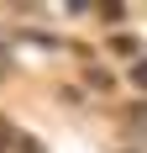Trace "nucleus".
I'll use <instances>...</instances> for the list:
<instances>
[{
	"label": "nucleus",
	"mask_w": 147,
	"mask_h": 153,
	"mask_svg": "<svg viewBox=\"0 0 147 153\" xmlns=\"http://www.w3.org/2000/svg\"><path fill=\"white\" fill-rule=\"evenodd\" d=\"M84 79L95 85V90H110V85H116V74H110V69H100V63H89V69H84Z\"/></svg>",
	"instance_id": "obj_1"
},
{
	"label": "nucleus",
	"mask_w": 147,
	"mask_h": 153,
	"mask_svg": "<svg viewBox=\"0 0 147 153\" xmlns=\"http://www.w3.org/2000/svg\"><path fill=\"white\" fill-rule=\"evenodd\" d=\"M126 122H132V132H142V137H147V100H137V106L126 111Z\"/></svg>",
	"instance_id": "obj_2"
},
{
	"label": "nucleus",
	"mask_w": 147,
	"mask_h": 153,
	"mask_svg": "<svg viewBox=\"0 0 147 153\" xmlns=\"http://www.w3.org/2000/svg\"><path fill=\"white\" fill-rule=\"evenodd\" d=\"M0 153H16V127L0 116Z\"/></svg>",
	"instance_id": "obj_3"
},
{
	"label": "nucleus",
	"mask_w": 147,
	"mask_h": 153,
	"mask_svg": "<svg viewBox=\"0 0 147 153\" xmlns=\"http://www.w3.org/2000/svg\"><path fill=\"white\" fill-rule=\"evenodd\" d=\"M16 153H47V148H42L37 137H21V132H16Z\"/></svg>",
	"instance_id": "obj_4"
},
{
	"label": "nucleus",
	"mask_w": 147,
	"mask_h": 153,
	"mask_svg": "<svg viewBox=\"0 0 147 153\" xmlns=\"http://www.w3.org/2000/svg\"><path fill=\"white\" fill-rule=\"evenodd\" d=\"M132 85H137V90H147V58L132 63Z\"/></svg>",
	"instance_id": "obj_5"
},
{
	"label": "nucleus",
	"mask_w": 147,
	"mask_h": 153,
	"mask_svg": "<svg viewBox=\"0 0 147 153\" xmlns=\"http://www.w3.org/2000/svg\"><path fill=\"white\" fill-rule=\"evenodd\" d=\"M5 74H11V58H5V48H0V79H5Z\"/></svg>",
	"instance_id": "obj_6"
},
{
	"label": "nucleus",
	"mask_w": 147,
	"mask_h": 153,
	"mask_svg": "<svg viewBox=\"0 0 147 153\" xmlns=\"http://www.w3.org/2000/svg\"><path fill=\"white\" fill-rule=\"evenodd\" d=\"M121 153H132V148H121Z\"/></svg>",
	"instance_id": "obj_7"
}]
</instances>
